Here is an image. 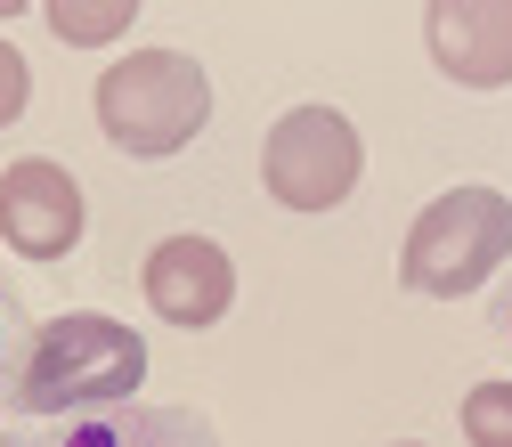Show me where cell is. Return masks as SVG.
<instances>
[{
  "label": "cell",
  "mask_w": 512,
  "mask_h": 447,
  "mask_svg": "<svg viewBox=\"0 0 512 447\" xmlns=\"http://www.w3.org/2000/svg\"><path fill=\"white\" fill-rule=\"evenodd\" d=\"M147 382V342L106 309H57L25 326L0 358V407L33 423H66L90 407H122Z\"/></svg>",
  "instance_id": "6da1fadb"
},
{
  "label": "cell",
  "mask_w": 512,
  "mask_h": 447,
  "mask_svg": "<svg viewBox=\"0 0 512 447\" xmlns=\"http://www.w3.org/2000/svg\"><path fill=\"white\" fill-rule=\"evenodd\" d=\"M90 106H98V131H106L114 155L163 163V155H187L212 131V74L187 49H131L98 74Z\"/></svg>",
  "instance_id": "7a4b0ae2"
},
{
  "label": "cell",
  "mask_w": 512,
  "mask_h": 447,
  "mask_svg": "<svg viewBox=\"0 0 512 447\" xmlns=\"http://www.w3.org/2000/svg\"><path fill=\"white\" fill-rule=\"evenodd\" d=\"M504 261H512V196L464 179V187H447V196H431L415 212L407 252H399V285L423 293V301H464Z\"/></svg>",
  "instance_id": "3957f363"
},
{
  "label": "cell",
  "mask_w": 512,
  "mask_h": 447,
  "mask_svg": "<svg viewBox=\"0 0 512 447\" xmlns=\"http://www.w3.org/2000/svg\"><path fill=\"white\" fill-rule=\"evenodd\" d=\"M358 171H366V147H358V122L342 106H293V114L269 122V139H261V187L285 212L350 204Z\"/></svg>",
  "instance_id": "277c9868"
},
{
  "label": "cell",
  "mask_w": 512,
  "mask_h": 447,
  "mask_svg": "<svg viewBox=\"0 0 512 447\" xmlns=\"http://www.w3.org/2000/svg\"><path fill=\"white\" fill-rule=\"evenodd\" d=\"M90 228V204H82V179L49 155H25L0 171V244L25 252V261H66Z\"/></svg>",
  "instance_id": "5b68a950"
},
{
  "label": "cell",
  "mask_w": 512,
  "mask_h": 447,
  "mask_svg": "<svg viewBox=\"0 0 512 447\" xmlns=\"http://www.w3.org/2000/svg\"><path fill=\"white\" fill-rule=\"evenodd\" d=\"M423 49L456 90H512V0H431Z\"/></svg>",
  "instance_id": "8992f818"
},
{
  "label": "cell",
  "mask_w": 512,
  "mask_h": 447,
  "mask_svg": "<svg viewBox=\"0 0 512 447\" xmlns=\"http://www.w3.org/2000/svg\"><path fill=\"white\" fill-rule=\"evenodd\" d=\"M147 309L163 317V326H187V334H204L228 317L236 301V261L212 244V236H163L147 252Z\"/></svg>",
  "instance_id": "52a82bcc"
},
{
  "label": "cell",
  "mask_w": 512,
  "mask_h": 447,
  "mask_svg": "<svg viewBox=\"0 0 512 447\" xmlns=\"http://www.w3.org/2000/svg\"><path fill=\"white\" fill-rule=\"evenodd\" d=\"M33 447H220V431H212L196 407L122 399V407H90V415H66L57 431H41Z\"/></svg>",
  "instance_id": "ba28073f"
},
{
  "label": "cell",
  "mask_w": 512,
  "mask_h": 447,
  "mask_svg": "<svg viewBox=\"0 0 512 447\" xmlns=\"http://www.w3.org/2000/svg\"><path fill=\"white\" fill-rule=\"evenodd\" d=\"M41 17H49V33L66 49H114L122 33H131L139 0H41Z\"/></svg>",
  "instance_id": "9c48e42d"
},
{
  "label": "cell",
  "mask_w": 512,
  "mask_h": 447,
  "mask_svg": "<svg viewBox=\"0 0 512 447\" xmlns=\"http://www.w3.org/2000/svg\"><path fill=\"white\" fill-rule=\"evenodd\" d=\"M464 439L472 447H512V382H472L464 391Z\"/></svg>",
  "instance_id": "30bf717a"
},
{
  "label": "cell",
  "mask_w": 512,
  "mask_h": 447,
  "mask_svg": "<svg viewBox=\"0 0 512 447\" xmlns=\"http://www.w3.org/2000/svg\"><path fill=\"white\" fill-rule=\"evenodd\" d=\"M25 98H33V74H25V49H9L0 41V131L25 114Z\"/></svg>",
  "instance_id": "8fae6325"
},
{
  "label": "cell",
  "mask_w": 512,
  "mask_h": 447,
  "mask_svg": "<svg viewBox=\"0 0 512 447\" xmlns=\"http://www.w3.org/2000/svg\"><path fill=\"white\" fill-rule=\"evenodd\" d=\"M9 342H17V293L0 285V358H9Z\"/></svg>",
  "instance_id": "7c38bea8"
},
{
  "label": "cell",
  "mask_w": 512,
  "mask_h": 447,
  "mask_svg": "<svg viewBox=\"0 0 512 447\" xmlns=\"http://www.w3.org/2000/svg\"><path fill=\"white\" fill-rule=\"evenodd\" d=\"M496 326H504V342H512V285H504V301H496Z\"/></svg>",
  "instance_id": "4fadbf2b"
},
{
  "label": "cell",
  "mask_w": 512,
  "mask_h": 447,
  "mask_svg": "<svg viewBox=\"0 0 512 447\" xmlns=\"http://www.w3.org/2000/svg\"><path fill=\"white\" fill-rule=\"evenodd\" d=\"M0 447H33V439H25V431H17V423H0Z\"/></svg>",
  "instance_id": "5bb4252c"
},
{
  "label": "cell",
  "mask_w": 512,
  "mask_h": 447,
  "mask_svg": "<svg viewBox=\"0 0 512 447\" xmlns=\"http://www.w3.org/2000/svg\"><path fill=\"white\" fill-rule=\"evenodd\" d=\"M17 9H25V0H0V25H9V17H17Z\"/></svg>",
  "instance_id": "9a60e30c"
},
{
  "label": "cell",
  "mask_w": 512,
  "mask_h": 447,
  "mask_svg": "<svg viewBox=\"0 0 512 447\" xmlns=\"http://www.w3.org/2000/svg\"><path fill=\"white\" fill-rule=\"evenodd\" d=\"M391 447H423V439H391Z\"/></svg>",
  "instance_id": "2e32d148"
}]
</instances>
